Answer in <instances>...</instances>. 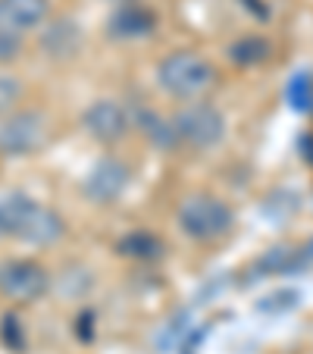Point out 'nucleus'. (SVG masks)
I'll return each mask as SVG.
<instances>
[{
    "mask_svg": "<svg viewBox=\"0 0 313 354\" xmlns=\"http://www.w3.org/2000/svg\"><path fill=\"white\" fill-rule=\"evenodd\" d=\"M63 232H66V226H63L60 214L44 207L41 201L22 192L0 194V239H16L22 245L47 248L60 241Z\"/></svg>",
    "mask_w": 313,
    "mask_h": 354,
    "instance_id": "obj_1",
    "label": "nucleus"
},
{
    "mask_svg": "<svg viewBox=\"0 0 313 354\" xmlns=\"http://www.w3.org/2000/svg\"><path fill=\"white\" fill-rule=\"evenodd\" d=\"M157 85L176 100L194 104L216 85V69L194 50H173L157 66Z\"/></svg>",
    "mask_w": 313,
    "mask_h": 354,
    "instance_id": "obj_2",
    "label": "nucleus"
},
{
    "mask_svg": "<svg viewBox=\"0 0 313 354\" xmlns=\"http://www.w3.org/2000/svg\"><path fill=\"white\" fill-rule=\"evenodd\" d=\"M176 220H179L182 235H188L191 241H216L232 229V210L216 194L198 192V194H188L179 204Z\"/></svg>",
    "mask_w": 313,
    "mask_h": 354,
    "instance_id": "obj_3",
    "label": "nucleus"
},
{
    "mask_svg": "<svg viewBox=\"0 0 313 354\" xmlns=\"http://www.w3.org/2000/svg\"><path fill=\"white\" fill-rule=\"evenodd\" d=\"M169 126H173V135L179 145L207 151V147H216L222 141V135H226V116H222L214 104L194 100V104H185V107L173 116Z\"/></svg>",
    "mask_w": 313,
    "mask_h": 354,
    "instance_id": "obj_4",
    "label": "nucleus"
},
{
    "mask_svg": "<svg viewBox=\"0 0 313 354\" xmlns=\"http://www.w3.org/2000/svg\"><path fill=\"white\" fill-rule=\"evenodd\" d=\"M47 141V120L35 110H19L0 120V154L7 157H28L41 151Z\"/></svg>",
    "mask_w": 313,
    "mask_h": 354,
    "instance_id": "obj_5",
    "label": "nucleus"
},
{
    "mask_svg": "<svg viewBox=\"0 0 313 354\" xmlns=\"http://www.w3.org/2000/svg\"><path fill=\"white\" fill-rule=\"evenodd\" d=\"M50 288V276L38 261H3L0 263V295L13 304L38 301Z\"/></svg>",
    "mask_w": 313,
    "mask_h": 354,
    "instance_id": "obj_6",
    "label": "nucleus"
},
{
    "mask_svg": "<svg viewBox=\"0 0 313 354\" xmlns=\"http://www.w3.org/2000/svg\"><path fill=\"white\" fill-rule=\"evenodd\" d=\"M82 126L100 145H113L129 135V113L120 100H94L91 107L82 113Z\"/></svg>",
    "mask_w": 313,
    "mask_h": 354,
    "instance_id": "obj_7",
    "label": "nucleus"
},
{
    "mask_svg": "<svg viewBox=\"0 0 313 354\" xmlns=\"http://www.w3.org/2000/svg\"><path fill=\"white\" fill-rule=\"evenodd\" d=\"M129 185V169L120 160H100L91 167V173L82 182V192L85 198L97 201V204H110L116 201Z\"/></svg>",
    "mask_w": 313,
    "mask_h": 354,
    "instance_id": "obj_8",
    "label": "nucleus"
},
{
    "mask_svg": "<svg viewBox=\"0 0 313 354\" xmlns=\"http://www.w3.org/2000/svg\"><path fill=\"white\" fill-rule=\"evenodd\" d=\"M50 0H0V26L16 35L35 32L47 22Z\"/></svg>",
    "mask_w": 313,
    "mask_h": 354,
    "instance_id": "obj_9",
    "label": "nucleus"
},
{
    "mask_svg": "<svg viewBox=\"0 0 313 354\" xmlns=\"http://www.w3.org/2000/svg\"><path fill=\"white\" fill-rule=\"evenodd\" d=\"M153 26V16L147 13L141 3H120V10L113 13V19H110V32L116 35V38H138V35H147Z\"/></svg>",
    "mask_w": 313,
    "mask_h": 354,
    "instance_id": "obj_10",
    "label": "nucleus"
},
{
    "mask_svg": "<svg viewBox=\"0 0 313 354\" xmlns=\"http://www.w3.org/2000/svg\"><path fill=\"white\" fill-rule=\"evenodd\" d=\"M44 47H47V50H50L54 57H69V54H75V47H79V28H75L73 22H57L54 28H47Z\"/></svg>",
    "mask_w": 313,
    "mask_h": 354,
    "instance_id": "obj_11",
    "label": "nucleus"
},
{
    "mask_svg": "<svg viewBox=\"0 0 313 354\" xmlns=\"http://www.w3.org/2000/svg\"><path fill=\"white\" fill-rule=\"evenodd\" d=\"M19 97H22V82L16 75H0V113H10L19 104Z\"/></svg>",
    "mask_w": 313,
    "mask_h": 354,
    "instance_id": "obj_12",
    "label": "nucleus"
},
{
    "mask_svg": "<svg viewBox=\"0 0 313 354\" xmlns=\"http://www.w3.org/2000/svg\"><path fill=\"white\" fill-rule=\"evenodd\" d=\"M19 54H22V35H16V32L0 26V66L19 60Z\"/></svg>",
    "mask_w": 313,
    "mask_h": 354,
    "instance_id": "obj_13",
    "label": "nucleus"
},
{
    "mask_svg": "<svg viewBox=\"0 0 313 354\" xmlns=\"http://www.w3.org/2000/svg\"><path fill=\"white\" fill-rule=\"evenodd\" d=\"M116 3H132V0H116Z\"/></svg>",
    "mask_w": 313,
    "mask_h": 354,
    "instance_id": "obj_14",
    "label": "nucleus"
}]
</instances>
